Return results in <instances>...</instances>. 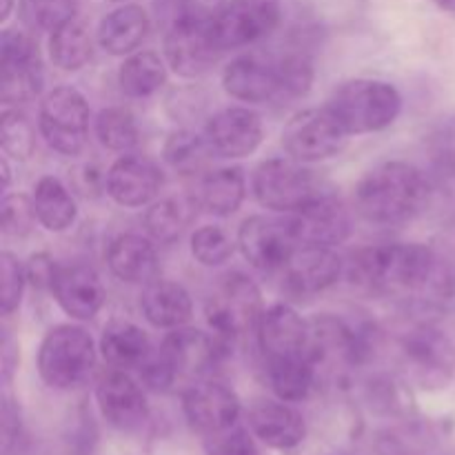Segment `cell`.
Returning a JSON list of instances; mask_svg holds the SVG:
<instances>
[{
  "instance_id": "7bdbcfd3",
  "label": "cell",
  "mask_w": 455,
  "mask_h": 455,
  "mask_svg": "<svg viewBox=\"0 0 455 455\" xmlns=\"http://www.w3.org/2000/svg\"><path fill=\"white\" fill-rule=\"evenodd\" d=\"M204 455H260L253 435L244 427L234 425L204 438Z\"/></svg>"
},
{
  "instance_id": "e0dca14e",
  "label": "cell",
  "mask_w": 455,
  "mask_h": 455,
  "mask_svg": "<svg viewBox=\"0 0 455 455\" xmlns=\"http://www.w3.org/2000/svg\"><path fill=\"white\" fill-rule=\"evenodd\" d=\"M342 274V258L333 247L300 244L291 260L280 271L284 293L293 298H307L333 287Z\"/></svg>"
},
{
  "instance_id": "603a6c76",
  "label": "cell",
  "mask_w": 455,
  "mask_h": 455,
  "mask_svg": "<svg viewBox=\"0 0 455 455\" xmlns=\"http://www.w3.org/2000/svg\"><path fill=\"white\" fill-rule=\"evenodd\" d=\"M249 429L260 443L275 451H289L302 444L307 435L305 418L284 400L262 398L249 407Z\"/></svg>"
},
{
  "instance_id": "44dd1931",
  "label": "cell",
  "mask_w": 455,
  "mask_h": 455,
  "mask_svg": "<svg viewBox=\"0 0 455 455\" xmlns=\"http://www.w3.org/2000/svg\"><path fill=\"white\" fill-rule=\"evenodd\" d=\"M256 336L265 360L309 358V320L302 318L291 305L280 302L269 307L262 314Z\"/></svg>"
},
{
  "instance_id": "4dcf8cb0",
  "label": "cell",
  "mask_w": 455,
  "mask_h": 455,
  "mask_svg": "<svg viewBox=\"0 0 455 455\" xmlns=\"http://www.w3.org/2000/svg\"><path fill=\"white\" fill-rule=\"evenodd\" d=\"M247 196V178L240 167H222L209 172L200 180L198 204L213 216H231L238 212Z\"/></svg>"
},
{
  "instance_id": "e575fe53",
  "label": "cell",
  "mask_w": 455,
  "mask_h": 455,
  "mask_svg": "<svg viewBox=\"0 0 455 455\" xmlns=\"http://www.w3.org/2000/svg\"><path fill=\"white\" fill-rule=\"evenodd\" d=\"M163 158L167 160V164L173 172L182 173V176H196V173L204 172L209 163L218 158V156L213 154L207 138L180 129V132H173L164 140Z\"/></svg>"
},
{
  "instance_id": "d590c367",
  "label": "cell",
  "mask_w": 455,
  "mask_h": 455,
  "mask_svg": "<svg viewBox=\"0 0 455 455\" xmlns=\"http://www.w3.org/2000/svg\"><path fill=\"white\" fill-rule=\"evenodd\" d=\"M198 200L189 198H164L160 203L151 204V209L145 216V227L149 235L158 243H176L187 227L191 225L194 209Z\"/></svg>"
},
{
  "instance_id": "4316f807",
  "label": "cell",
  "mask_w": 455,
  "mask_h": 455,
  "mask_svg": "<svg viewBox=\"0 0 455 455\" xmlns=\"http://www.w3.org/2000/svg\"><path fill=\"white\" fill-rule=\"evenodd\" d=\"M142 314L156 329H180L194 318V300L182 284L172 280H158L145 284L140 298Z\"/></svg>"
},
{
  "instance_id": "f546056e",
  "label": "cell",
  "mask_w": 455,
  "mask_h": 455,
  "mask_svg": "<svg viewBox=\"0 0 455 455\" xmlns=\"http://www.w3.org/2000/svg\"><path fill=\"white\" fill-rule=\"evenodd\" d=\"M265 376L275 398L284 403H302L309 398L318 382V369L305 355L271 358L265 360Z\"/></svg>"
},
{
  "instance_id": "5b68a950",
  "label": "cell",
  "mask_w": 455,
  "mask_h": 455,
  "mask_svg": "<svg viewBox=\"0 0 455 455\" xmlns=\"http://www.w3.org/2000/svg\"><path fill=\"white\" fill-rule=\"evenodd\" d=\"M207 323L213 336L227 351L234 349L240 338L258 331L262 318V296L258 284L244 274H229L218 283L207 298Z\"/></svg>"
},
{
  "instance_id": "cb8c5ba5",
  "label": "cell",
  "mask_w": 455,
  "mask_h": 455,
  "mask_svg": "<svg viewBox=\"0 0 455 455\" xmlns=\"http://www.w3.org/2000/svg\"><path fill=\"white\" fill-rule=\"evenodd\" d=\"M52 293L58 307L74 320H92L105 305V284L96 269L87 265L58 267Z\"/></svg>"
},
{
  "instance_id": "f907efd6",
  "label": "cell",
  "mask_w": 455,
  "mask_h": 455,
  "mask_svg": "<svg viewBox=\"0 0 455 455\" xmlns=\"http://www.w3.org/2000/svg\"><path fill=\"white\" fill-rule=\"evenodd\" d=\"M9 185H12V169H9L7 158H3V187H4V191L9 189Z\"/></svg>"
},
{
  "instance_id": "f5cc1de1",
  "label": "cell",
  "mask_w": 455,
  "mask_h": 455,
  "mask_svg": "<svg viewBox=\"0 0 455 455\" xmlns=\"http://www.w3.org/2000/svg\"><path fill=\"white\" fill-rule=\"evenodd\" d=\"M13 3H16V0H3V12H0V20H3V22L7 20L9 13H12Z\"/></svg>"
},
{
  "instance_id": "83f0119b",
  "label": "cell",
  "mask_w": 455,
  "mask_h": 455,
  "mask_svg": "<svg viewBox=\"0 0 455 455\" xmlns=\"http://www.w3.org/2000/svg\"><path fill=\"white\" fill-rule=\"evenodd\" d=\"M100 354L114 369H140L154 354L147 331L129 320H111L100 336Z\"/></svg>"
},
{
  "instance_id": "1f68e13d",
  "label": "cell",
  "mask_w": 455,
  "mask_h": 455,
  "mask_svg": "<svg viewBox=\"0 0 455 455\" xmlns=\"http://www.w3.org/2000/svg\"><path fill=\"white\" fill-rule=\"evenodd\" d=\"M31 200H34L38 222L53 234L69 229L78 216V207H76L71 191L53 176H43L36 182Z\"/></svg>"
},
{
  "instance_id": "9a60e30c",
  "label": "cell",
  "mask_w": 455,
  "mask_h": 455,
  "mask_svg": "<svg viewBox=\"0 0 455 455\" xmlns=\"http://www.w3.org/2000/svg\"><path fill=\"white\" fill-rule=\"evenodd\" d=\"M96 403L107 425L123 434H136L149 420V403L145 389L129 376V371H105L96 385Z\"/></svg>"
},
{
  "instance_id": "ba28073f",
  "label": "cell",
  "mask_w": 455,
  "mask_h": 455,
  "mask_svg": "<svg viewBox=\"0 0 455 455\" xmlns=\"http://www.w3.org/2000/svg\"><path fill=\"white\" fill-rule=\"evenodd\" d=\"M89 118L92 109L78 89L56 87L40 102V136L58 154L78 156L87 145Z\"/></svg>"
},
{
  "instance_id": "60d3db41",
  "label": "cell",
  "mask_w": 455,
  "mask_h": 455,
  "mask_svg": "<svg viewBox=\"0 0 455 455\" xmlns=\"http://www.w3.org/2000/svg\"><path fill=\"white\" fill-rule=\"evenodd\" d=\"M0 213H3V234L9 238H25L34 231L36 222H38L34 200L25 194L4 196Z\"/></svg>"
},
{
  "instance_id": "9c48e42d",
  "label": "cell",
  "mask_w": 455,
  "mask_h": 455,
  "mask_svg": "<svg viewBox=\"0 0 455 455\" xmlns=\"http://www.w3.org/2000/svg\"><path fill=\"white\" fill-rule=\"evenodd\" d=\"M0 100L4 107L34 100L44 83L43 58L31 31L3 29L0 34Z\"/></svg>"
},
{
  "instance_id": "74e56055",
  "label": "cell",
  "mask_w": 455,
  "mask_h": 455,
  "mask_svg": "<svg viewBox=\"0 0 455 455\" xmlns=\"http://www.w3.org/2000/svg\"><path fill=\"white\" fill-rule=\"evenodd\" d=\"M96 136L109 151L127 154L140 140L136 116L124 107H107L96 116Z\"/></svg>"
},
{
  "instance_id": "8fae6325",
  "label": "cell",
  "mask_w": 455,
  "mask_h": 455,
  "mask_svg": "<svg viewBox=\"0 0 455 455\" xmlns=\"http://www.w3.org/2000/svg\"><path fill=\"white\" fill-rule=\"evenodd\" d=\"M347 140L349 133L327 107L300 111L283 129L284 151L302 164L333 158L345 149Z\"/></svg>"
},
{
  "instance_id": "836d02e7",
  "label": "cell",
  "mask_w": 455,
  "mask_h": 455,
  "mask_svg": "<svg viewBox=\"0 0 455 455\" xmlns=\"http://www.w3.org/2000/svg\"><path fill=\"white\" fill-rule=\"evenodd\" d=\"M93 38L89 27L83 20L74 18L71 22L56 29L49 38V56L53 65L62 71H78L92 60Z\"/></svg>"
},
{
  "instance_id": "7dc6e473",
  "label": "cell",
  "mask_w": 455,
  "mask_h": 455,
  "mask_svg": "<svg viewBox=\"0 0 455 455\" xmlns=\"http://www.w3.org/2000/svg\"><path fill=\"white\" fill-rule=\"evenodd\" d=\"M22 440L20 407L12 395L3 398V455H13Z\"/></svg>"
},
{
  "instance_id": "681fc988",
  "label": "cell",
  "mask_w": 455,
  "mask_h": 455,
  "mask_svg": "<svg viewBox=\"0 0 455 455\" xmlns=\"http://www.w3.org/2000/svg\"><path fill=\"white\" fill-rule=\"evenodd\" d=\"M3 380L4 385H9L13 378V371L18 369V360H20V354H18V342H13V338L9 336V331H4L3 336Z\"/></svg>"
},
{
  "instance_id": "d6a6232c",
  "label": "cell",
  "mask_w": 455,
  "mask_h": 455,
  "mask_svg": "<svg viewBox=\"0 0 455 455\" xmlns=\"http://www.w3.org/2000/svg\"><path fill=\"white\" fill-rule=\"evenodd\" d=\"M118 83L124 96L149 98L167 83V62L156 52H136L120 65Z\"/></svg>"
},
{
  "instance_id": "7c38bea8",
  "label": "cell",
  "mask_w": 455,
  "mask_h": 455,
  "mask_svg": "<svg viewBox=\"0 0 455 455\" xmlns=\"http://www.w3.org/2000/svg\"><path fill=\"white\" fill-rule=\"evenodd\" d=\"M283 20L280 0H227L212 20L213 36L222 52L247 47L267 38Z\"/></svg>"
},
{
  "instance_id": "f35d334b",
  "label": "cell",
  "mask_w": 455,
  "mask_h": 455,
  "mask_svg": "<svg viewBox=\"0 0 455 455\" xmlns=\"http://www.w3.org/2000/svg\"><path fill=\"white\" fill-rule=\"evenodd\" d=\"M0 142L3 151L16 160H29L36 151V127L29 116L20 109L4 107L0 120Z\"/></svg>"
},
{
  "instance_id": "d4e9b609",
  "label": "cell",
  "mask_w": 455,
  "mask_h": 455,
  "mask_svg": "<svg viewBox=\"0 0 455 455\" xmlns=\"http://www.w3.org/2000/svg\"><path fill=\"white\" fill-rule=\"evenodd\" d=\"M111 274L127 284H149L158 275V251L149 238L123 234L111 240L107 249Z\"/></svg>"
},
{
  "instance_id": "277c9868",
  "label": "cell",
  "mask_w": 455,
  "mask_h": 455,
  "mask_svg": "<svg viewBox=\"0 0 455 455\" xmlns=\"http://www.w3.org/2000/svg\"><path fill=\"white\" fill-rule=\"evenodd\" d=\"M96 369L93 338L76 324H58L43 338L38 349V373L56 391H74Z\"/></svg>"
},
{
  "instance_id": "ffe728a7",
  "label": "cell",
  "mask_w": 455,
  "mask_h": 455,
  "mask_svg": "<svg viewBox=\"0 0 455 455\" xmlns=\"http://www.w3.org/2000/svg\"><path fill=\"white\" fill-rule=\"evenodd\" d=\"M291 225L300 244H318V247H336L351 234L349 212L331 191H323L307 207L293 213Z\"/></svg>"
},
{
  "instance_id": "30bf717a",
  "label": "cell",
  "mask_w": 455,
  "mask_h": 455,
  "mask_svg": "<svg viewBox=\"0 0 455 455\" xmlns=\"http://www.w3.org/2000/svg\"><path fill=\"white\" fill-rule=\"evenodd\" d=\"M156 354L163 360L169 376L173 378V385L187 382V387H189L194 382L204 380L229 351L220 345V340L213 333L180 327L173 329L164 338Z\"/></svg>"
},
{
  "instance_id": "2e32d148",
  "label": "cell",
  "mask_w": 455,
  "mask_h": 455,
  "mask_svg": "<svg viewBox=\"0 0 455 455\" xmlns=\"http://www.w3.org/2000/svg\"><path fill=\"white\" fill-rule=\"evenodd\" d=\"M240 400L234 389L216 380L194 382L182 391V413L196 434L203 438L238 425Z\"/></svg>"
},
{
  "instance_id": "ee69618b",
  "label": "cell",
  "mask_w": 455,
  "mask_h": 455,
  "mask_svg": "<svg viewBox=\"0 0 455 455\" xmlns=\"http://www.w3.org/2000/svg\"><path fill=\"white\" fill-rule=\"evenodd\" d=\"M0 275H3V314L12 315L20 307L22 291L27 284V271L13 253L3 251L0 256Z\"/></svg>"
},
{
  "instance_id": "ac0fdd59",
  "label": "cell",
  "mask_w": 455,
  "mask_h": 455,
  "mask_svg": "<svg viewBox=\"0 0 455 455\" xmlns=\"http://www.w3.org/2000/svg\"><path fill=\"white\" fill-rule=\"evenodd\" d=\"M222 87L231 98L243 102L283 100L280 62L260 53H244L231 60L222 71Z\"/></svg>"
},
{
  "instance_id": "d6986e66",
  "label": "cell",
  "mask_w": 455,
  "mask_h": 455,
  "mask_svg": "<svg viewBox=\"0 0 455 455\" xmlns=\"http://www.w3.org/2000/svg\"><path fill=\"white\" fill-rule=\"evenodd\" d=\"M204 138L218 158H244L260 147L265 124L256 111L247 107H229L209 118Z\"/></svg>"
},
{
  "instance_id": "6da1fadb",
  "label": "cell",
  "mask_w": 455,
  "mask_h": 455,
  "mask_svg": "<svg viewBox=\"0 0 455 455\" xmlns=\"http://www.w3.org/2000/svg\"><path fill=\"white\" fill-rule=\"evenodd\" d=\"M351 280L378 296L440 309L455 296V271L427 244L395 243L363 249L349 267Z\"/></svg>"
},
{
  "instance_id": "bcb514c9",
  "label": "cell",
  "mask_w": 455,
  "mask_h": 455,
  "mask_svg": "<svg viewBox=\"0 0 455 455\" xmlns=\"http://www.w3.org/2000/svg\"><path fill=\"white\" fill-rule=\"evenodd\" d=\"M427 156L435 172L455 178V123L443 124L427 138Z\"/></svg>"
},
{
  "instance_id": "8992f818",
  "label": "cell",
  "mask_w": 455,
  "mask_h": 455,
  "mask_svg": "<svg viewBox=\"0 0 455 455\" xmlns=\"http://www.w3.org/2000/svg\"><path fill=\"white\" fill-rule=\"evenodd\" d=\"M400 367L409 385L443 391L455 378V345L443 329L418 324L400 338Z\"/></svg>"
},
{
  "instance_id": "f6af8a7d",
  "label": "cell",
  "mask_w": 455,
  "mask_h": 455,
  "mask_svg": "<svg viewBox=\"0 0 455 455\" xmlns=\"http://www.w3.org/2000/svg\"><path fill=\"white\" fill-rule=\"evenodd\" d=\"M227 0H156L160 13L172 22L213 20Z\"/></svg>"
},
{
  "instance_id": "db71d44e",
  "label": "cell",
  "mask_w": 455,
  "mask_h": 455,
  "mask_svg": "<svg viewBox=\"0 0 455 455\" xmlns=\"http://www.w3.org/2000/svg\"><path fill=\"white\" fill-rule=\"evenodd\" d=\"M114 3H124V0H114Z\"/></svg>"
},
{
  "instance_id": "3957f363",
  "label": "cell",
  "mask_w": 455,
  "mask_h": 455,
  "mask_svg": "<svg viewBox=\"0 0 455 455\" xmlns=\"http://www.w3.org/2000/svg\"><path fill=\"white\" fill-rule=\"evenodd\" d=\"M324 107L349 136H363L391 127L403 111V96L387 80L355 78L342 83Z\"/></svg>"
},
{
  "instance_id": "5bb4252c",
  "label": "cell",
  "mask_w": 455,
  "mask_h": 455,
  "mask_svg": "<svg viewBox=\"0 0 455 455\" xmlns=\"http://www.w3.org/2000/svg\"><path fill=\"white\" fill-rule=\"evenodd\" d=\"M213 36L212 20L172 22L164 34V60L182 78L209 74L222 56Z\"/></svg>"
},
{
  "instance_id": "7402d4cb",
  "label": "cell",
  "mask_w": 455,
  "mask_h": 455,
  "mask_svg": "<svg viewBox=\"0 0 455 455\" xmlns=\"http://www.w3.org/2000/svg\"><path fill=\"white\" fill-rule=\"evenodd\" d=\"M107 194L120 207H145L163 187V172L145 156H120L107 172Z\"/></svg>"
},
{
  "instance_id": "484cf974",
  "label": "cell",
  "mask_w": 455,
  "mask_h": 455,
  "mask_svg": "<svg viewBox=\"0 0 455 455\" xmlns=\"http://www.w3.org/2000/svg\"><path fill=\"white\" fill-rule=\"evenodd\" d=\"M149 29V13L140 4H120L98 25V44L111 56H132L145 43Z\"/></svg>"
},
{
  "instance_id": "8d00e7d4",
  "label": "cell",
  "mask_w": 455,
  "mask_h": 455,
  "mask_svg": "<svg viewBox=\"0 0 455 455\" xmlns=\"http://www.w3.org/2000/svg\"><path fill=\"white\" fill-rule=\"evenodd\" d=\"M80 0H18V18L31 34H53L78 13Z\"/></svg>"
},
{
  "instance_id": "816d5d0a",
  "label": "cell",
  "mask_w": 455,
  "mask_h": 455,
  "mask_svg": "<svg viewBox=\"0 0 455 455\" xmlns=\"http://www.w3.org/2000/svg\"><path fill=\"white\" fill-rule=\"evenodd\" d=\"M434 3L438 4L443 12H447V13H451V16H455V0H434Z\"/></svg>"
},
{
  "instance_id": "52a82bcc",
  "label": "cell",
  "mask_w": 455,
  "mask_h": 455,
  "mask_svg": "<svg viewBox=\"0 0 455 455\" xmlns=\"http://www.w3.org/2000/svg\"><path fill=\"white\" fill-rule=\"evenodd\" d=\"M251 189L262 207L283 213L300 212L324 191L314 172L293 158H271L258 164Z\"/></svg>"
},
{
  "instance_id": "c3c4849f",
  "label": "cell",
  "mask_w": 455,
  "mask_h": 455,
  "mask_svg": "<svg viewBox=\"0 0 455 455\" xmlns=\"http://www.w3.org/2000/svg\"><path fill=\"white\" fill-rule=\"evenodd\" d=\"M25 271L27 283L34 284L36 289H49V291H52L53 278H56L58 274V265L49 253H36V256H31Z\"/></svg>"
},
{
  "instance_id": "4fadbf2b",
  "label": "cell",
  "mask_w": 455,
  "mask_h": 455,
  "mask_svg": "<svg viewBox=\"0 0 455 455\" xmlns=\"http://www.w3.org/2000/svg\"><path fill=\"white\" fill-rule=\"evenodd\" d=\"M238 247L249 265L267 274H275L291 260L300 247V240L293 231L291 218L278 220L269 216H251L240 225Z\"/></svg>"
},
{
  "instance_id": "7a4b0ae2",
  "label": "cell",
  "mask_w": 455,
  "mask_h": 455,
  "mask_svg": "<svg viewBox=\"0 0 455 455\" xmlns=\"http://www.w3.org/2000/svg\"><path fill=\"white\" fill-rule=\"evenodd\" d=\"M431 185L425 173L403 160H389L363 176L355 187V209L373 225H403L429 207Z\"/></svg>"
},
{
  "instance_id": "f1b7e54d",
  "label": "cell",
  "mask_w": 455,
  "mask_h": 455,
  "mask_svg": "<svg viewBox=\"0 0 455 455\" xmlns=\"http://www.w3.org/2000/svg\"><path fill=\"white\" fill-rule=\"evenodd\" d=\"M376 447L380 455H444V438L434 422L404 420L380 431Z\"/></svg>"
},
{
  "instance_id": "ab89813d",
  "label": "cell",
  "mask_w": 455,
  "mask_h": 455,
  "mask_svg": "<svg viewBox=\"0 0 455 455\" xmlns=\"http://www.w3.org/2000/svg\"><path fill=\"white\" fill-rule=\"evenodd\" d=\"M234 238L218 225H204L191 235V253L204 267H220L234 256Z\"/></svg>"
},
{
  "instance_id": "b9f144b4",
  "label": "cell",
  "mask_w": 455,
  "mask_h": 455,
  "mask_svg": "<svg viewBox=\"0 0 455 455\" xmlns=\"http://www.w3.org/2000/svg\"><path fill=\"white\" fill-rule=\"evenodd\" d=\"M278 62L280 74H283V100L307 96L314 83V62L305 53H289Z\"/></svg>"
}]
</instances>
